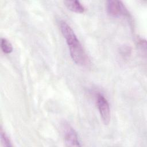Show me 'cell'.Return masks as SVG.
<instances>
[{"instance_id":"obj_1","label":"cell","mask_w":147,"mask_h":147,"mask_svg":"<svg viewBox=\"0 0 147 147\" xmlns=\"http://www.w3.org/2000/svg\"><path fill=\"white\" fill-rule=\"evenodd\" d=\"M68 48L72 60L77 65L87 66L90 64V59L80 42L75 45L68 47Z\"/></svg>"},{"instance_id":"obj_2","label":"cell","mask_w":147,"mask_h":147,"mask_svg":"<svg viewBox=\"0 0 147 147\" xmlns=\"http://www.w3.org/2000/svg\"><path fill=\"white\" fill-rule=\"evenodd\" d=\"M61 130L66 145L68 146H80V141L75 130L67 122L61 125Z\"/></svg>"},{"instance_id":"obj_3","label":"cell","mask_w":147,"mask_h":147,"mask_svg":"<svg viewBox=\"0 0 147 147\" xmlns=\"http://www.w3.org/2000/svg\"><path fill=\"white\" fill-rule=\"evenodd\" d=\"M106 10L108 14L113 17L128 16V11L122 2L109 0L106 2Z\"/></svg>"},{"instance_id":"obj_4","label":"cell","mask_w":147,"mask_h":147,"mask_svg":"<svg viewBox=\"0 0 147 147\" xmlns=\"http://www.w3.org/2000/svg\"><path fill=\"white\" fill-rule=\"evenodd\" d=\"M96 100L102 120L105 125H108L110 119V109L108 100L102 94H97Z\"/></svg>"},{"instance_id":"obj_5","label":"cell","mask_w":147,"mask_h":147,"mask_svg":"<svg viewBox=\"0 0 147 147\" xmlns=\"http://www.w3.org/2000/svg\"><path fill=\"white\" fill-rule=\"evenodd\" d=\"M65 6L71 11L76 13H83L85 11L84 6L78 1H65Z\"/></svg>"},{"instance_id":"obj_6","label":"cell","mask_w":147,"mask_h":147,"mask_svg":"<svg viewBox=\"0 0 147 147\" xmlns=\"http://www.w3.org/2000/svg\"><path fill=\"white\" fill-rule=\"evenodd\" d=\"M1 48L2 52L6 54L10 53L13 50L11 42L5 38H1Z\"/></svg>"},{"instance_id":"obj_7","label":"cell","mask_w":147,"mask_h":147,"mask_svg":"<svg viewBox=\"0 0 147 147\" xmlns=\"http://www.w3.org/2000/svg\"><path fill=\"white\" fill-rule=\"evenodd\" d=\"M1 142L3 146L6 147H10L13 146V144L11 141L8 135L6 133V132L3 130L2 128L1 129Z\"/></svg>"}]
</instances>
